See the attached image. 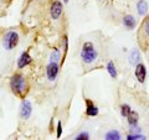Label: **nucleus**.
Listing matches in <instances>:
<instances>
[{
	"label": "nucleus",
	"mask_w": 149,
	"mask_h": 140,
	"mask_svg": "<svg viewBox=\"0 0 149 140\" xmlns=\"http://www.w3.org/2000/svg\"><path fill=\"white\" fill-rule=\"evenodd\" d=\"M107 71L109 72V74L113 78L117 77V71H116V67H114V63L113 62H108V64H107Z\"/></svg>",
	"instance_id": "obj_15"
},
{
	"label": "nucleus",
	"mask_w": 149,
	"mask_h": 140,
	"mask_svg": "<svg viewBox=\"0 0 149 140\" xmlns=\"http://www.w3.org/2000/svg\"><path fill=\"white\" fill-rule=\"evenodd\" d=\"M106 139L107 140H119L120 139V134L117 132V130H111L106 134Z\"/></svg>",
	"instance_id": "obj_13"
},
{
	"label": "nucleus",
	"mask_w": 149,
	"mask_h": 140,
	"mask_svg": "<svg viewBox=\"0 0 149 140\" xmlns=\"http://www.w3.org/2000/svg\"><path fill=\"white\" fill-rule=\"evenodd\" d=\"M31 112H32V104L30 103V100H24L20 108V116L22 119L30 118Z\"/></svg>",
	"instance_id": "obj_5"
},
{
	"label": "nucleus",
	"mask_w": 149,
	"mask_h": 140,
	"mask_svg": "<svg viewBox=\"0 0 149 140\" xmlns=\"http://www.w3.org/2000/svg\"><path fill=\"white\" fill-rule=\"evenodd\" d=\"M139 61H141V55H139L138 50H133L129 55V62L130 64H137Z\"/></svg>",
	"instance_id": "obj_10"
},
{
	"label": "nucleus",
	"mask_w": 149,
	"mask_h": 140,
	"mask_svg": "<svg viewBox=\"0 0 149 140\" xmlns=\"http://www.w3.org/2000/svg\"><path fill=\"white\" fill-rule=\"evenodd\" d=\"M10 87L16 96L24 97L26 93V81L21 74H14L10 81Z\"/></svg>",
	"instance_id": "obj_1"
},
{
	"label": "nucleus",
	"mask_w": 149,
	"mask_h": 140,
	"mask_svg": "<svg viewBox=\"0 0 149 140\" xmlns=\"http://www.w3.org/2000/svg\"><path fill=\"white\" fill-rule=\"evenodd\" d=\"M138 12L139 15H146L147 11H148V4L147 1H144V0H141V1L138 3Z\"/></svg>",
	"instance_id": "obj_12"
},
{
	"label": "nucleus",
	"mask_w": 149,
	"mask_h": 140,
	"mask_svg": "<svg viewBox=\"0 0 149 140\" xmlns=\"http://www.w3.org/2000/svg\"><path fill=\"white\" fill-rule=\"evenodd\" d=\"M60 58V51L57 49H55L51 53V57H50V62H57Z\"/></svg>",
	"instance_id": "obj_16"
},
{
	"label": "nucleus",
	"mask_w": 149,
	"mask_h": 140,
	"mask_svg": "<svg viewBox=\"0 0 149 140\" xmlns=\"http://www.w3.org/2000/svg\"><path fill=\"white\" fill-rule=\"evenodd\" d=\"M30 63H31L30 55L27 52H22L21 56H20V58H19V61H17V67L19 68H24L25 66H27V64H30Z\"/></svg>",
	"instance_id": "obj_8"
},
{
	"label": "nucleus",
	"mask_w": 149,
	"mask_h": 140,
	"mask_svg": "<svg viewBox=\"0 0 149 140\" xmlns=\"http://www.w3.org/2000/svg\"><path fill=\"white\" fill-rule=\"evenodd\" d=\"M81 57L83 60V62L86 63H92L97 57V53L95 49H93V45L91 42H86L83 45L82 51H81Z\"/></svg>",
	"instance_id": "obj_2"
},
{
	"label": "nucleus",
	"mask_w": 149,
	"mask_h": 140,
	"mask_svg": "<svg viewBox=\"0 0 149 140\" xmlns=\"http://www.w3.org/2000/svg\"><path fill=\"white\" fill-rule=\"evenodd\" d=\"M62 4L58 1V0H56V1L52 3V5H51V16H52V19H55V20H57V19L61 16L62 14Z\"/></svg>",
	"instance_id": "obj_6"
},
{
	"label": "nucleus",
	"mask_w": 149,
	"mask_h": 140,
	"mask_svg": "<svg viewBox=\"0 0 149 140\" xmlns=\"http://www.w3.org/2000/svg\"><path fill=\"white\" fill-rule=\"evenodd\" d=\"M61 134H62V125H61V122L57 123V138H61Z\"/></svg>",
	"instance_id": "obj_20"
},
{
	"label": "nucleus",
	"mask_w": 149,
	"mask_h": 140,
	"mask_svg": "<svg viewBox=\"0 0 149 140\" xmlns=\"http://www.w3.org/2000/svg\"><path fill=\"white\" fill-rule=\"evenodd\" d=\"M146 74H147V71H146V67H144V64L138 63L137 66H136V77H137V79L141 83L144 82V79H146Z\"/></svg>",
	"instance_id": "obj_7"
},
{
	"label": "nucleus",
	"mask_w": 149,
	"mask_h": 140,
	"mask_svg": "<svg viewBox=\"0 0 149 140\" xmlns=\"http://www.w3.org/2000/svg\"><path fill=\"white\" fill-rule=\"evenodd\" d=\"M128 140H139V139H146V137H143L141 134H130L128 135Z\"/></svg>",
	"instance_id": "obj_17"
},
{
	"label": "nucleus",
	"mask_w": 149,
	"mask_h": 140,
	"mask_svg": "<svg viewBox=\"0 0 149 140\" xmlns=\"http://www.w3.org/2000/svg\"><path fill=\"white\" fill-rule=\"evenodd\" d=\"M67 1H68V0H65V3H67Z\"/></svg>",
	"instance_id": "obj_22"
},
{
	"label": "nucleus",
	"mask_w": 149,
	"mask_h": 140,
	"mask_svg": "<svg viewBox=\"0 0 149 140\" xmlns=\"http://www.w3.org/2000/svg\"><path fill=\"white\" fill-rule=\"evenodd\" d=\"M87 140V139H90V135H88V133H81L80 135H77L76 137V140Z\"/></svg>",
	"instance_id": "obj_19"
},
{
	"label": "nucleus",
	"mask_w": 149,
	"mask_h": 140,
	"mask_svg": "<svg viewBox=\"0 0 149 140\" xmlns=\"http://www.w3.org/2000/svg\"><path fill=\"white\" fill-rule=\"evenodd\" d=\"M146 32H147V35L149 36V20L147 21V24H146Z\"/></svg>",
	"instance_id": "obj_21"
},
{
	"label": "nucleus",
	"mask_w": 149,
	"mask_h": 140,
	"mask_svg": "<svg viewBox=\"0 0 149 140\" xmlns=\"http://www.w3.org/2000/svg\"><path fill=\"white\" fill-rule=\"evenodd\" d=\"M19 44V35L15 31H9L8 34L4 36L3 46L5 50H13Z\"/></svg>",
	"instance_id": "obj_3"
},
{
	"label": "nucleus",
	"mask_w": 149,
	"mask_h": 140,
	"mask_svg": "<svg viewBox=\"0 0 149 140\" xmlns=\"http://www.w3.org/2000/svg\"><path fill=\"white\" fill-rule=\"evenodd\" d=\"M127 118H128V123L130 125H136L137 122H138V113H137V112H132V110H130V113L128 114Z\"/></svg>",
	"instance_id": "obj_14"
},
{
	"label": "nucleus",
	"mask_w": 149,
	"mask_h": 140,
	"mask_svg": "<svg viewBox=\"0 0 149 140\" xmlns=\"http://www.w3.org/2000/svg\"><path fill=\"white\" fill-rule=\"evenodd\" d=\"M129 113H130V107L127 105V104L122 105V115H123V116H128Z\"/></svg>",
	"instance_id": "obj_18"
},
{
	"label": "nucleus",
	"mask_w": 149,
	"mask_h": 140,
	"mask_svg": "<svg viewBox=\"0 0 149 140\" xmlns=\"http://www.w3.org/2000/svg\"><path fill=\"white\" fill-rule=\"evenodd\" d=\"M86 103H87V109H86V113L87 115H90V116H95L98 114V109H97V107L92 103L91 100H86Z\"/></svg>",
	"instance_id": "obj_9"
},
{
	"label": "nucleus",
	"mask_w": 149,
	"mask_h": 140,
	"mask_svg": "<svg viewBox=\"0 0 149 140\" xmlns=\"http://www.w3.org/2000/svg\"><path fill=\"white\" fill-rule=\"evenodd\" d=\"M123 24H124V26L127 27V29H133L134 25H136V20H134L133 16L127 15V16H124V19H123Z\"/></svg>",
	"instance_id": "obj_11"
},
{
	"label": "nucleus",
	"mask_w": 149,
	"mask_h": 140,
	"mask_svg": "<svg viewBox=\"0 0 149 140\" xmlns=\"http://www.w3.org/2000/svg\"><path fill=\"white\" fill-rule=\"evenodd\" d=\"M58 69H60V66L57 62H50L47 64V67H46V74H47L49 81H55L58 74Z\"/></svg>",
	"instance_id": "obj_4"
}]
</instances>
